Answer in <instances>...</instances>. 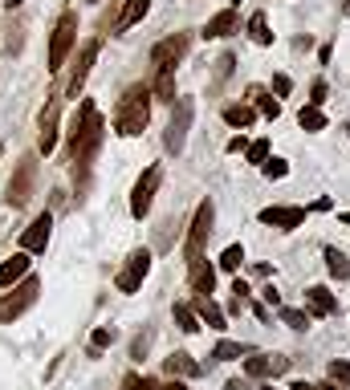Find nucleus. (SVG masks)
Wrapping results in <instances>:
<instances>
[{"label":"nucleus","mask_w":350,"mask_h":390,"mask_svg":"<svg viewBox=\"0 0 350 390\" xmlns=\"http://www.w3.org/2000/svg\"><path fill=\"white\" fill-rule=\"evenodd\" d=\"M102 138H106V122H102L98 106L86 98L78 106V118L69 126V162H74V183H78V199L90 187V171H94V159L102 150Z\"/></svg>","instance_id":"nucleus-1"},{"label":"nucleus","mask_w":350,"mask_h":390,"mask_svg":"<svg viewBox=\"0 0 350 390\" xmlns=\"http://www.w3.org/2000/svg\"><path fill=\"white\" fill-rule=\"evenodd\" d=\"M151 122V85H131L115 106V130L122 138H139Z\"/></svg>","instance_id":"nucleus-2"},{"label":"nucleus","mask_w":350,"mask_h":390,"mask_svg":"<svg viewBox=\"0 0 350 390\" xmlns=\"http://www.w3.org/2000/svg\"><path fill=\"white\" fill-rule=\"evenodd\" d=\"M41 280L37 276H21L17 285H8V292H0V325H13L17 317H25L37 305Z\"/></svg>","instance_id":"nucleus-3"},{"label":"nucleus","mask_w":350,"mask_h":390,"mask_svg":"<svg viewBox=\"0 0 350 390\" xmlns=\"http://www.w3.org/2000/svg\"><path fill=\"white\" fill-rule=\"evenodd\" d=\"M33 187H37V150H29V155L17 159V171H13L8 187H4V203L8 208H25L33 199Z\"/></svg>","instance_id":"nucleus-4"},{"label":"nucleus","mask_w":350,"mask_h":390,"mask_svg":"<svg viewBox=\"0 0 350 390\" xmlns=\"http://www.w3.org/2000/svg\"><path fill=\"white\" fill-rule=\"evenodd\" d=\"M78 41V8H66V13L57 16V25H53V37H49V69L57 73L62 65H66L69 49Z\"/></svg>","instance_id":"nucleus-5"},{"label":"nucleus","mask_w":350,"mask_h":390,"mask_svg":"<svg viewBox=\"0 0 350 390\" xmlns=\"http://www.w3.org/2000/svg\"><path fill=\"white\" fill-rule=\"evenodd\" d=\"M212 224H216V203H212V199H200V208H196L192 224H187V248H184L187 264L204 256V244L212 236Z\"/></svg>","instance_id":"nucleus-6"},{"label":"nucleus","mask_w":350,"mask_h":390,"mask_svg":"<svg viewBox=\"0 0 350 390\" xmlns=\"http://www.w3.org/2000/svg\"><path fill=\"white\" fill-rule=\"evenodd\" d=\"M192 118H196L192 98H175V102H171V122H167V134H163V146L171 150V155H184L187 130H192Z\"/></svg>","instance_id":"nucleus-7"},{"label":"nucleus","mask_w":350,"mask_h":390,"mask_svg":"<svg viewBox=\"0 0 350 390\" xmlns=\"http://www.w3.org/2000/svg\"><path fill=\"white\" fill-rule=\"evenodd\" d=\"M57 130H62V90H53L45 98V110H41V138H37V155H53L57 146Z\"/></svg>","instance_id":"nucleus-8"},{"label":"nucleus","mask_w":350,"mask_h":390,"mask_svg":"<svg viewBox=\"0 0 350 390\" xmlns=\"http://www.w3.org/2000/svg\"><path fill=\"white\" fill-rule=\"evenodd\" d=\"M187 49H192V32H171V37H163L159 45L151 49V65L155 69H175L187 57Z\"/></svg>","instance_id":"nucleus-9"},{"label":"nucleus","mask_w":350,"mask_h":390,"mask_svg":"<svg viewBox=\"0 0 350 390\" xmlns=\"http://www.w3.org/2000/svg\"><path fill=\"white\" fill-rule=\"evenodd\" d=\"M159 183H163V167H147V171L139 175V183H134V191H131V215L134 220H143V215L151 211Z\"/></svg>","instance_id":"nucleus-10"},{"label":"nucleus","mask_w":350,"mask_h":390,"mask_svg":"<svg viewBox=\"0 0 350 390\" xmlns=\"http://www.w3.org/2000/svg\"><path fill=\"white\" fill-rule=\"evenodd\" d=\"M147 273H151V248H134L131 256H127V268L115 276L118 292H139V285H143Z\"/></svg>","instance_id":"nucleus-11"},{"label":"nucleus","mask_w":350,"mask_h":390,"mask_svg":"<svg viewBox=\"0 0 350 390\" xmlns=\"http://www.w3.org/2000/svg\"><path fill=\"white\" fill-rule=\"evenodd\" d=\"M98 49H102V41H98V37H90V41L82 45L78 61H74V73H69V81H66V94H69V98H78V94H82L86 78H90V65L98 61Z\"/></svg>","instance_id":"nucleus-12"},{"label":"nucleus","mask_w":350,"mask_h":390,"mask_svg":"<svg viewBox=\"0 0 350 390\" xmlns=\"http://www.w3.org/2000/svg\"><path fill=\"white\" fill-rule=\"evenodd\" d=\"M49 236H53V215H49V211H41L33 224L21 232V252H29V256H33V252H45Z\"/></svg>","instance_id":"nucleus-13"},{"label":"nucleus","mask_w":350,"mask_h":390,"mask_svg":"<svg viewBox=\"0 0 350 390\" xmlns=\"http://www.w3.org/2000/svg\"><path fill=\"white\" fill-rule=\"evenodd\" d=\"M289 370V358L281 354H257V358H245V374L249 378H277V374Z\"/></svg>","instance_id":"nucleus-14"},{"label":"nucleus","mask_w":350,"mask_h":390,"mask_svg":"<svg viewBox=\"0 0 350 390\" xmlns=\"http://www.w3.org/2000/svg\"><path fill=\"white\" fill-rule=\"evenodd\" d=\"M305 309H310L314 317H334L342 305H338V297H334L326 285H310V289H305Z\"/></svg>","instance_id":"nucleus-15"},{"label":"nucleus","mask_w":350,"mask_h":390,"mask_svg":"<svg viewBox=\"0 0 350 390\" xmlns=\"http://www.w3.org/2000/svg\"><path fill=\"white\" fill-rule=\"evenodd\" d=\"M187 276H192V289L200 292V297H212V289H216V268H212L204 256L187 264Z\"/></svg>","instance_id":"nucleus-16"},{"label":"nucleus","mask_w":350,"mask_h":390,"mask_svg":"<svg viewBox=\"0 0 350 390\" xmlns=\"http://www.w3.org/2000/svg\"><path fill=\"white\" fill-rule=\"evenodd\" d=\"M261 224H273V228H301L305 224V208H265L261 211Z\"/></svg>","instance_id":"nucleus-17"},{"label":"nucleus","mask_w":350,"mask_h":390,"mask_svg":"<svg viewBox=\"0 0 350 390\" xmlns=\"http://www.w3.org/2000/svg\"><path fill=\"white\" fill-rule=\"evenodd\" d=\"M163 366H167V374H171V378H200V374H204V366L192 354H184V350H175Z\"/></svg>","instance_id":"nucleus-18"},{"label":"nucleus","mask_w":350,"mask_h":390,"mask_svg":"<svg viewBox=\"0 0 350 390\" xmlns=\"http://www.w3.org/2000/svg\"><path fill=\"white\" fill-rule=\"evenodd\" d=\"M21 276H29V252H13V256L0 264V289L17 285Z\"/></svg>","instance_id":"nucleus-19"},{"label":"nucleus","mask_w":350,"mask_h":390,"mask_svg":"<svg viewBox=\"0 0 350 390\" xmlns=\"http://www.w3.org/2000/svg\"><path fill=\"white\" fill-rule=\"evenodd\" d=\"M192 309H196V317H200V321H208V329H224V317H228V313H224L212 297H200V292H196V305H192Z\"/></svg>","instance_id":"nucleus-20"},{"label":"nucleus","mask_w":350,"mask_h":390,"mask_svg":"<svg viewBox=\"0 0 350 390\" xmlns=\"http://www.w3.org/2000/svg\"><path fill=\"white\" fill-rule=\"evenodd\" d=\"M151 98H155V102H167V106H171V102H175V69H155V85H151Z\"/></svg>","instance_id":"nucleus-21"},{"label":"nucleus","mask_w":350,"mask_h":390,"mask_svg":"<svg viewBox=\"0 0 350 390\" xmlns=\"http://www.w3.org/2000/svg\"><path fill=\"white\" fill-rule=\"evenodd\" d=\"M147 13H151V0H127V4H122V13H118V20H115V29L118 32L131 29V25H139Z\"/></svg>","instance_id":"nucleus-22"},{"label":"nucleus","mask_w":350,"mask_h":390,"mask_svg":"<svg viewBox=\"0 0 350 390\" xmlns=\"http://www.w3.org/2000/svg\"><path fill=\"white\" fill-rule=\"evenodd\" d=\"M236 29V8H220L208 25H204V37H228Z\"/></svg>","instance_id":"nucleus-23"},{"label":"nucleus","mask_w":350,"mask_h":390,"mask_svg":"<svg viewBox=\"0 0 350 390\" xmlns=\"http://www.w3.org/2000/svg\"><path fill=\"white\" fill-rule=\"evenodd\" d=\"M326 268H330V276L334 280H350V260H346V252L342 248H326Z\"/></svg>","instance_id":"nucleus-24"},{"label":"nucleus","mask_w":350,"mask_h":390,"mask_svg":"<svg viewBox=\"0 0 350 390\" xmlns=\"http://www.w3.org/2000/svg\"><path fill=\"white\" fill-rule=\"evenodd\" d=\"M171 317H175V325H180L184 333H196V329H200V317H196V309L184 305V301H175V305H171Z\"/></svg>","instance_id":"nucleus-25"},{"label":"nucleus","mask_w":350,"mask_h":390,"mask_svg":"<svg viewBox=\"0 0 350 390\" xmlns=\"http://www.w3.org/2000/svg\"><path fill=\"white\" fill-rule=\"evenodd\" d=\"M252 118H257V110H252V106H240V102H236V106H224V122H228V126H236V130L252 126Z\"/></svg>","instance_id":"nucleus-26"},{"label":"nucleus","mask_w":350,"mask_h":390,"mask_svg":"<svg viewBox=\"0 0 350 390\" xmlns=\"http://www.w3.org/2000/svg\"><path fill=\"white\" fill-rule=\"evenodd\" d=\"M249 37H252V45H273V32H269L265 13H252L249 16Z\"/></svg>","instance_id":"nucleus-27"},{"label":"nucleus","mask_w":350,"mask_h":390,"mask_svg":"<svg viewBox=\"0 0 350 390\" xmlns=\"http://www.w3.org/2000/svg\"><path fill=\"white\" fill-rule=\"evenodd\" d=\"M277 317H281V325H289V329H310V309H277Z\"/></svg>","instance_id":"nucleus-28"},{"label":"nucleus","mask_w":350,"mask_h":390,"mask_svg":"<svg viewBox=\"0 0 350 390\" xmlns=\"http://www.w3.org/2000/svg\"><path fill=\"white\" fill-rule=\"evenodd\" d=\"M298 122L301 130H326V114H322V106H301Z\"/></svg>","instance_id":"nucleus-29"},{"label":"nucleus","mask_w":350,"mask_h":390,"mask_svg":"<svg viewBox=\"0 0 350 390\" xmlns=\"http://www.w3.org/2000/svg\"><path fill=\"white\" fill-rule=\"evenodd\" d=\"M110 341H115V329H110V325H98V329L90 333V350H86V354H90V358H98L102 350L110 345Z\"/></svg>","instance_id":"nucleus-30"},{"label":"nucleus","mask_w":350,"mask_h":390,"mask_svg":"<svg viewBox=\"0 0 350 390\" xmlns=\"http://www.w3.org/2000/svg\"><path fill=\"white\" fill-rule=\"evenodd\" d=\"M240 354H249V345H245V341H216V350H212L216 362H233V358H240Z\"/></svg>","instance_id":"nucleus-31"},{"label":"nucleus","mask_w":350,"mask_h":390,"mask_svg":"<svg viewBox=\"0 0 350 390\" xmlns=\"http://www.w3.org/2000/svg\"><path fill=\"white\" fill-rule=\"evenodd\" d=\"M240 264H245V248H240V244H228V248L220 252V268H224V273H236Z\"/></svg>","instance_id":"nucleus-32"},{"label":"nucleus","mask_w":350,"mask_h":390,"mask_svg":"<svg viewBox=\"0 0 350 390\" xmlns=\"http://www.w3.org/2000/svg\"><path fill=\"white\" fill-rule=\"evenodd\" d=\"M252 98H257V110L265 114V118H277V114H281V102H277V98H269L265 90H252Z\"/></svg>","instance_id":"nucleus-33"},{"label":"nucleus","mask_w":350,"mask_h":390,"mask_svg":"<svg viewBox=\"0 0 350 390\" xmlns=\"http://www.w3.org/2000/svg\"><path fill=\"white\" fill-rule=\"evenodd\" d=\"M151 341H155V329H143V333H139V338L131 341V358H134V362H143V358H147Z\"/></svg>","instance_id":"nucleus-34"},{"label":"nucleus","mask_w":350,"mask_h":390,"mask_svg":"<svg viewBox=\"0 0 350 390\" xmlns=\"http://www.w3.org/2000/svg\"><path fill=\"white\" fill-rule=\"evenodd\" d=\"M245 155H249V162H257V167H261V162L269 159V138H252V143L245 146Z\"/></svg>","instance_id":"nucleus-35"},{"label":"nucleus","mask_w":350,"mask_h":390,"mask_svg":"<svg viewBox=\"0 0 350 390\" xmlns=\"http://www.w3.org/2000/svg\"><path fill=\"white\" fill-rule=\"evenodd\" d=\"M330 382H342V386H350V362L334 358V362H330Z\"/></svg>","instance_id":"nucleus-36"},{"label":"nucleus","mask_w":350,"mask_h":390,"mask_svg":"<svg viewBox=\"0 0 350 390\" xmlns=\"http://www.w3.org/2000/svg\"><path fill=\"white\" fill-rule=\"evenodd\" d=\"M261 171H265L269 179H285V175H289V162H285V159H265V162H261Z\"/></svg>","instance_id":"nucleus-37"},{"label":"nucleus","mask_w":350,"mask_h":390,"mask_svg":"<svg viewBox=\"0 0 350 390\" xmlns=\"http://www.w3.org/2000/svg\"><path fill=\"white\" fill-rule=\"evenodd\" d=\"M122 390H155V382H151V378H139V374H127V378H122Z\"/></svg>","instance_id":"nucleus-38"},{"label":"nucleus","mask_w":350,"mask_h":390,"mask_svg":"<svg viewBox=\"0 0 350 390\" xmlns=\"http://www.w3.org/2000/svg\"><path fill=\"white\" fill-rule=\"evenodd\" d=\"M233 65H236V57L233 53H220V61H216V81H224L228 73H233Z\"/></svg>","instance_id":"nucleus-39"},{"label":"nucleus","mask_w":350,"mask_h":390,"mask_svg":"<svg viewBox=\"0 0 350 390\" xmlns=\"http://www.w3.org/2000/svg\"><path fill=\"white\" fill-rule=\"evenodd\" d=\"M322 102H326V81L317 78L314 85H310V106H322Z\"/></svg>","instance_id":"nucleus-40"},{"label":"nucleus","mask_w":350,"mask_h":390,"mask_svg":"<svg viewBox=\"0 0 350 390\" xmlns=\"http://www.w3.org/2000/svg\"><path fill=\"white\" fill-rule=\"evenodd\" d=\"M289 90H293V81L285 78V73H277V78H273V94H277V98H285Z\"/></svg>","instance_id":"nucleus-41"},{"label":"nucleus","mask_w":350,"mask_h":390,"mask_svg":"<svg viewBox=\"0 0 350 390\" xmlns=\"http://www.w3.org/2000/svg\"><path fill=\"white\" fill-rule=\"evenodd\" d=\"M305 211H330V195H317V199H314Z\"/></svg>","instance_id":"nucleus-42"},{"label":"nucleus","mask_w":350,"mask_h":390,"mask_svg":"<svg viewBox=\"0 0 350 390\" xmlns=\"http://www.w3.org/2000/svg\"><path fill=\"white\" fill-rule=\"evenodd\" d=\"M245 146H249V143H245V134H233V138H228V155H236V150H245Z\"/></svg>","instance_id":"nucleus-43"},{"label":"nucleus","mask_w":350,"mask_h":390,"mask_svg":"<svg viewBox=\"0 0 350 390\" xmlns=\"http://www.w3.org/2000/svg\"><path fill=\"white\" fill-rule=\"evenodd\" d=\"M261 297H265V301H269V305H273V309H281V297H277V289H273V285H269V289L261 292Z\"/></svg>","instance_id":"nucleus-44"},{"label":"nucleus","mask_w":350,"mask_h":390,"mask_svg":"<svg viewBox=\"0 0 350 390\" xmlns=\"http://www.w3.org/2000/svg\"><path fill=\"white\" fill-rule=\"evenodd\" d=\"M233 292H236V297H240V301H245V297H249V285H245V280L236 276V280H233Z\"/></svg>","instance_id":"nucleus-45"},{"label":"nucleus","mask_w":350,"mask_h":390,"mask_svg":"<svg viewBox=\"0 0 350 390\" xmlns=\"http://www.w3.org/2000/svg\"><path fill=\"white\" fill-rule=\"evenodd\" d=\"M155 390H187V386H184V378H171V382H163V386H155Z\"/></svg>","instance_id":"nucleus-46"},{"label":"nucleus","mask_w":350,"mask_h":390,"mask_svg":"<svg viewBox=\"0 0 350 390\" xmlns=\"http://www.w3.org/2000/svg\"><path fill=\"white\" fill-rule=\"evenodd\" d=\"M228 390H252L249 382H240V378H233V382H228Z\"/></svg>","instance_id":"nucleus-47"},{"label":"nucleus","mask_w":350,"mask_h":390,"mask_svg":"<svg viewBox=\"0 0 350 390\" xmlns=\"http://www.w3.org/2000/svg\"><path fill=\"white\" fill-rule=\"evenodd\" d=\"M289 390H317V386H314V382H293Z\"/></svg>","instance_id":"nucleus-48"},{"label":"nucleus","mask_w":350,"mask_h":390,"mask_svg":"<svg viewBox=\"0 0 350 390\" xmlns=\"http://www.w3.org/2000/svg\"><path fill=\"white\" fill-rule=\"evenodd\" d=\"M317 390H350V386H338V382H322Z\"/></svg>","instance_id":"nucleus-49"},{"label":"nucleus","mask_w":350,"mask_h":390,"mask_svg":"<svg viewBox=\"0 0 350 390\" xmlns=\"http://www.w3.org/2000/svg\"><path fill=\"white\" fill-rule=\"evenodd\" d=\"M21 4H25V0H4V8H8V13H13V8H21Z\"/></svg>","instance_id":"nucleus-50"},{"label":"nucleus","mask_w":350,"mask_h":390,"mask_svg":"<svg viewBox=\"0 0 350 390\" xmlns=\"http://www.w3.org/2000/svg\"><path fill=\"white\" fill-rule=\"evenodd\" d=\"M338 224H346V228H350V211H342V215H338Z\"/></svg>","instance_id":"nucleus-51"},{"label":"nucleus","mask_w":350,"mask_h":390,"mask_svg":"<svg viewBox=\"0 0 350 390\" xmlns=\"http://www.w3.org/2000/svg\"><path fill=\"white\" fill-rule=\"evenodd\" d=\"M342 8H346V13H350V0H346V4H342Z\"/></svg>","instance_id":"nucleus-52"},{"label":"nucleus","mask_w":350,"mask_h":390,"mask_svg":"<svg viewBox=\"0 0 350 390\" xmlns=\"http://www.w3.org/2000/svg\"><path fill=\"white\" fill-rule=\"evenodd\" d=\"M265 390H277V386H265Z\"/></svg>","instance_id":"nucleus-53"},{"label":"nucleus","mask_w":350,"mask_h":390,"mask_svg":"<svg viewBox=\"0 0 350 390\" xmlns=\"http://www.w3.org/2000/svg\"><path fill=\"white\" fill-rule=\"evenodd\" d=\"M90 4H98V0H90Z\"/></svg>","instance_id":"nucleus-54"},{"label":"nucleus","mask_w":350,"mask_h":390,"mask_svg":"<svg viewBox=\"0 0 350 390\" xmlns=\"http://www.w3.org/2000/svg\"><path fill=\"white\" fill-rule=\"evenodd\" d=\"M346 134H350V126H346Z\"/></svg>","instance_id":"nucleus-55"}]
</instances>
